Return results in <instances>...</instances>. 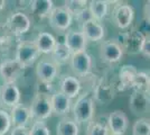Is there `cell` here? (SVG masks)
I'll list each match as a JSON object with an SVG mask.
<instances>
[{
  "label": "cell",
  "instance_id": "44dd1931",
  "mask_svg": "<svg viewBox=\"0 0 150 135\" xmlns=\"http://www.w3.org/2000/svg\"><path fill=\"white\" fill-rule=\"evenodd\" d=\"M34 43L37 46L40 54H50L57 44L56 37L48 32H39L34 39Z\"/></svg>",
  "mask_w": 150,
  "mask_h": 135
},
{
  "label": "cell",
  "instance_id": "1f68e13d",
  "mask_svg": "<svg viewBox=\"0 0 150 135\" xmlns=\"http://www.w3.org/2000/svg\"><path fill=\"white\" fill-rule=\"evenodd\" d=\"M30 135H50V129L44 121H35L29 127Z\"/></svg>",
  "mask_w": 150,
  "mask_h": 135
},
{
  "label": "cell",
  "instance_id": "9c48e42d",
  "mask_svg": "<svg viewBox=\"0 0 150 135\" xmlns=\"http://www.w3.org/2000/svg\"><path fill=\"white\" fill-rule=\"evenodd\" d=\"M123 54V49L115 39L105 41L100 46V58L102 62L108 64H114L120 62Z\"/></svg>",
  "mask_w": 150,
  "mask_h": 135
},
{
  "label": "cell",
  "instance_id": "2e32d148",
  "mask_svg": "<svg viewBox=\"0 0 150 135\" xmlns=\"http://www.w3.org/2000/svg\"><path fill=\"white\" fill-rule=\"evenodd\" d=\"M52 107H53V115L65 117L67 116L71 109H72V99L65 96L63 92L57 90L56 92L50 97Z\"/></svg>",
  "mask_w": 150,
  "mask_h": 135
},
{
  "label": "cell",
  "instance_id": "d6a6232c",
  "mask_svg": "<svg viewBox=\"0 0 150 135\" xmlns=\"http://www.w3.org/2000/svg\"><path fill=\"white\" fill-rule=\"evenodd\" d=\"M56 91L57 90L54 89L53 84H47V82L38 81L37 84H36V92H35V94H39V95L52 97Z\"/></svg>",
  "mask_w": 150,
  "mask_h": 135
},
{
  "label": "cell",
  "instance_id": "7c38bea8",
  "mask_svg": "<svg viewBox=\"0 0 150 135\" xmlns=\"http://www.w3.org/2000/svg\"><path fill=\"white\" fill-rule=\"evenodd\" d=\"M69 66L75 76L85 77L92 69V58L86 51L74 53L69 60Z\"/></svg>",
  "mask_w": 150,
  "mask_h": 135
},
{
  "label": "cell",
  "instance_id": "8d00e7d4",
  "mask_svg": "<svg viewBox=\"0 0 150 135\" xmlns=\"http://www.w3.org/2000/svg\"><path fill=\"white\" fill-rule=\"evenodd\" d=\"M141 54L147 56V58H150V37L147 36L146 39H144V43L142 45V50H141Z\"/></svg>",
  "mask_w": 150,
  "mask_h": 135
},
{
  "label": "cell",
  "instance_id": "ac0fdd59",
  "mask_svg": "<svg viewBox=\"0 0 150 135\" xmlns=\"http://www.w3.org/2000/svg\"><path fill=\"white\" fill-rule=\"evenodd\" d=\"M81 89L82 84L77 77L65 74L59 79V91L71 99L79 96Z\"/></svg>",
  "mask_w": 150,
  "mask_h": 135
},
{
  "label": "cell",
  "instance_id": "3957f363",
  "mask_svg": "<svg viewBox=\"0 0 150 135\" xmlns=\"http://www.w3.org/2000/svg\"><path fill=\"white\" fill-rule=\"evenodd\" d=\"M39 55L40 52L35 45L34 41H21L16 46L15 59L25 68L34 64L38 60Z\"/></svg>",
  "mask_w": 150,
  "mask_h": 135
},
{
  "label": "cell",
  "instance_id": "4fadbf2b",
  "mask_svg": "<svg viewBox=\"0 0 150 135\" xmlns=\"http://www.w3.org/2000/svg\"><path fill=\"white\" fill-rule=\"evenodd\" d=\"M58 66L53 60L43 59L36 65V76L38 81L53 84V81L57 78L58 74Z\"/></svg>",
  "mask_w": 150,
  "mask_h": 135
},
{
  "label": "cell",
  "instance_id": "277c9868",
  "mask_svg": "<svg viewBox=\"0 0 150 135\" xmlns=\"http://www.w3.org/2000/svg\"><path fill=\"white\" fill-rule=\"evenodd\" d=\"M31 117L34 121H46L53 116V107L50 97L35 94L29 106Z\"/></svg>",
  "mask_w": 150,
  "mask_h": 135
},
{
  "label": "cell",
  "instance_id": "4dcf8cb0",
  "mask_svg": "<svg viewBox=\"0 0 150 135\" xmlns=\"http://www.w3.org/2000/svg\"><path fill=\"white\" fill-rule=\"evenodd\" d=\"M64 6L69 9L72 13L73 16H77L79 14L88 9V1H82V0H73V1H66Z\"/></svg>",
  "mask_w": 150,
  "mask_h": 135
},
{
  "label": "cell",
  "instance_id": "ffe728a7",
  "mask_svg": "<svg viewBox=\"0 0 150 135\" xmlns=\"http://www.w3.org/2000/svg\"><path fill=\"white\" fill-rule=\"evenodd\" d=\"M10 117L13 122V127H17V126L27 127L33 119L29 107L23 104H19L16 107H13V109H10Z\"/></svg>",
  "mask_w": 150,
  "mask_h": 135
},
{
  "label": "cell",
  "instance_id": "f35d334b",
  "mask_svg": "<svg viewBox=\"0 0 150 135\" xmlns=\"http://www.w3.org/2000/svg\"><path fill=\"white\" fill-rule=\"evenodd\" d=\"M7 6V1L6 0H0V11H2Z\"/></svg>",
  "mask_w": 150,
  "mask_h": 135
},
{
  "label": "cell",
  "instance_id": "f1b7e54d",
  "mask_svg": "<svg viewBox=\"0 0 150 135\" xmlns=\"http://www.w3.org/2000/svg\"><path fill=\"white\" fill-rule=\"evenodd\" d=\"M132 135H150V119H137L132 126Z\"/></svg>",
  "mask_w": 150,
  "mask_h": 135
},
{
  "label": "cell",
  "instance_id": "7a4b0ae2",
  "mask_svg": "<svg viewBox=\"0 0 150 135\" xmlns=\"http://www.w3.org/2000/svg\"><path fill=\"white\" fill-rule=\"evenodd\" d=\"M144 39H146V36L139 31V28H132L129 32L119 35L118 39L115 41L121 45L125 53L137 54V53H141Z\"/></svg>",
  "mask_w": 150,
  "mask_h": 135
},
{
  "label": "cell",
  "instance_id": "5bb4252c",
  "mask_svg": "<svg viewBox=\"0 0 150 135\" xmlns=\"http://www.w3.org/2000/svg\"><path fill=\"white\" fill-rule=\"evenodd\" d=\"M108 126L112 135H123L129 126V119L122 110H113L108 116Z\"/></svg>",
  "mask_w": 150,
  "mask_h": 135
},
{
  "label": "cell",
  "instance_id": "60d3db41",
  "mask_svg": "<svg viewBox=\"0 0 150 135\" xmlns=\"http://www.w3.org/2000/svg\"><path fill=\"white\" fill-rule=\"evenodd\" d=\"M111 135H112V134H111Z\"/></svg>",
  "mask_w": 150,
  "mask_h": 135
},
{
  "label": "cell",
  "instance_id": "5b68a950",
  "mask_svg": "<svg viewBox=\"0 0 150 135\" xmlns=\"http://www.w3.org/2000/svg\"><path fill=\"white\" fill-rule=\"evenodd\" d=\"M5 25L11 35L21 36V35H25L30 31L31 20L25 13L15 11L8 16Z\"/></svg>",
  "mask_w": 150,
  "mask_h": 135
},
{
  "label": "cell",
  "instance_id": "74e56055",
  "mask_svg": "<svg viewBox=\"0 0 150 135\" xmlns=\"http://www.w3.org/2000/svg\"><path fill=\"white\" fill-rule=\"evenodd\" d=\"M144 18L148 19L150 21V0L146 2V5L144 7Z\"/></svg>",
  "mask_w": 150,
  "mask_h": 135
},
{
  "label": "cell",
  "instance_id": "d590c367",
  "mask_svg": "<svg viewBox=\"0 0 150 135\" xmlns=\"http://www.w3.org/2000/svg\"><path fill=\"white\" fill-rule=\"evenodd\" d=\"M15 9H16V11H21V13H24V10H25L27 7H29L30 5V1H23V0H20V1H15Z\"/></svg>",
  "mask_w": 150,
  "mask_h": 135
},
{
  "label": "cell",
  "instance_id": "8992f818",
  "mask_svg": "<svg viewBox=\"0 0 150 135\" xmlns=\"http://www.w3.org/2000/svg\"><path fill=\"white\" fill-rule=\"evenodd\" d=\"M134 18V9L129 4L119 2L115 5L111 14L112 23L120 29H127L131 26Z\"/></svg>",
  "mask_w": 150,
  "mask_h": 135
},
{
  "label": "cell",
  "instance_id": "ba28073f",
  "mask_svg": "<svg viewBox=\"0 0 150 135\" xmlns=\"http://www.w3.org/2000/svg\"><path fill=\"white\" fill-rule=\"evenodd\" d=\"M25 70V66L19 63L15 58L5 60L0 63V77L4 80V82L16 84L23 77Z\"/></svg>",
  "mask_w": 150,
  "mask_h": 135
},
{
  "label": "cell",
  "instance_id": "8fae6325",
  "mask_svg": "<svg viewBox=\"0 0 150 135\" xmlns=\"http://www.w3.org/2000/svg\"><path fill=\"white\" fill-rule=\"evenodd\" d=\"M115 86L105 78H100L93 88V98L98 103L106 105L112 101L115 96Z\"/></svg>",
  "mask_w": 150,
  "mask_h": 135
},
{
  "label": "cell",
  "instance_id": "52a82bcc",
  "mask_svg": "<svg viewBox=\"0 0 150 135\" xmlns=\"http://www.w3.org/2000/svg\"><path fill=\"white\" fill-rule=\"evenodd\" d=\"M73 15L65 6H56L52 10L48 21L52 28L58 32L67 31L73 21Z\"/></svg>",
  "mask_w": 150,
  "mask_h": 135
},
{
  "label": "cell",
  "instance_id": "cb8c5ba5",
  "mask_svg": "<svg viewBox=\"0 0 150 135\" xmlns=\"http://www.w3.org/2000/svg\"><path fill=\"white\" fill-rule=\"evenodd\" d=\"M80 125L73 117L65 116L59 119L56 126V135H79Z\"/></svg>",
  "mask_w": 150,
  "mask_h": 135
},
{
  "label": "cell",
  "instance_id": "7402d4cb",
  "mask_svg": "<svg viewBox=\"0 0 150 135\" xmlns=\"http://www.w3.org/2000/svg\"><path fill=\"white\" fill-rule=\"evenodd\" d=\"M54 7V2L52 0H33L30 1L29 9L33 16L37 17L38 19H44L50 17Z\"/></svg>",
  "mask_w": 150,
  "mask_h": 135
},
{
  "label": "cell",
  "instance_id": "d6986e66",
  "mask_svg": "<svg viewBox=\"0 0 150 135\" xmlns=\"http://www.w3.org/2000/svg\"><path fill=\"white\" fill-rule=\"evenodd\" d=\"M150 106V97L140 91H133L130 100H129V108L134 115H142L147 113Z\"/></svg>",
  "mask_w": 150,
  "mask_h": 135
},
{
  "label": "cell",
  "instance_id": "f546056e",
  "mask_svg": "<svg viewBox=\"0 0 150 135\" xmlns=\"http://www.w3.org/2000/svg\"><path fill=\"white\" fill-rule=\"evenodd\" d=\"M13 122L10 113H8L6 109L0 108V135H6L9 131H11Z\"/></svg>",
  "mask_w": 150,
  "mask_h": 135
},
{
  "label": "cell",
  "instance_id": "6da1fadb",
  "mask_svg": "<svg viewBox=\"0 0 150 135\" xmlns=\"http://www.w3.org/2000/svg\"><path fill=\"white\" fill-rule=\"evenodd\" d=\"M94 98L88 94H83L77 98V100L72 107V114L75 122L80 124L90 123L93 119L95 105Z\"/></svg>",
  "mask_w": 150,
  "mask_h": 135
},
{
  "label": "cell",
  "instance_id": "484cf974",
  "mask_svg": "<svg viewBox=\"0 0 150 135\" xmlns=\"http://www.w3.org/2000/svg\"><path fill=\"white\" fill-rule=\"evenodd\" d=\"M109 1L105 0H93L88 2V10L92 15L93 19L101 20L105 18L109 13Z\"/></svg>",
  "mask_w": 150,
  "mask_h": 135
},
{
  "label": "cell",
  "instance_id": "30bf717a",
  "mask_svg": "<svg viewBox=\"0 0 150 135\" xmlns=\"http://www.w3.org/2000/svg\"><path fill=\"white\" fill-rule=\"evenodd\" d=\"M20 90L17 84L13 82H4L0 87V105L2 107L13 109L20 104Z\"/></svg>",
  "mask_w": 150,
  "mask_h": 135
},
{
  "label": "cell",
  "instance_id": "83f0119b",
  "mask_svg": "<svg viewBox=\"0 0 150 135\" xmlns=\"http://www.w3.org/2000/svg\"><path fill=\"white\" fill-rule=\"evenodd\" d=\"M150 81V73H147L144 71H140L138 72L136 81L133 84V91H140V92H144L147 94L148 91V87H149Z\"/></svg>",
  "mask_w": 150,
  "mask_h": 135
},
{
  "label": "cell",
  "instance_id": "9a60e30c",
  "mask_svg": "<svg viewBox=\"0 0 150 135\" xmlns=\"http://www.w3.org/2000/svg\"><path fill=\"white\" fill-rule=\"evenodd\" d=\"M64 43L67 45L71 52L79 53V52L86 51V45H88V39L85 35L82 33V31H76V29H69L65 33L64 37Z\"/></svg>",
  "mask_w": 150,
  "mask_h": 135
},
{
  "label": "cell",
  "instance_id": "603a6c76",
  "mask_svg": "<svg viewBox=\"0 0 150 135\" xmlns=\"http://www.w3.org/2000/svg\"><path fill=\"white\" fill-rule=\"evenodd\" d=\"M139 71L134 65L125 64L119 71V82L122 89H130L133 88V84L136 81V78Z\"/></svg>",
  "mask_w": 150,
  "mask_h": 135
},
{
  "label": "cell",
  "instance_id": "ab89813d",
  "mask_svg": "<svg viewBox=\"0 0 150 135\" xmlns=\"http://www.w3.org/2000/svg\"><path fill=\"white\" fill-rule=\"evenodd\" d=\"M147 95L150 97V81H149V87H148V91H147Z\"/></svg>",
  "mask_w": 150,
  "mask_h": 135
},
{
  "label": "cell",
  "instance_id": "836d02e7",
  "mask_svg": "<svg viewBox=\"0 0 150 135\" xmlns=\"http://www.w3.org/2000/svg\"><path fill=\"white\" fill-rule=\"evenodd\" d=\"M11 34L8 31L5 24H0V47H4L10 42Z\"/></svg>",
  "mask_w": 150,
  "mask_h": 135
},
{
  "label": "cell",
  "instance_id": "4316f807",
  "mask_svg": "<svg viewBox=\"0 0 150 135\" xmlns=\"http://www.w3.org/2000/svg\"><path fill=\"white\" fill-rule=\"evenodd\" d=\"M86 135H111L108 123L103 124L100 121L92 119L88 124L86 127Z\"/></svg>",
  "mask_w": 150,
  "mask_h": 135
},
{
  "label": "cell",
  "instance_id": "d4e9b609",
  "mask_svg": "<svg viewBox=\"0 0 150 135\" xmlns=\"http://www.w3.org/2000/svg\"><path fill=\"white\" fill-rule=\"evenodd\" d=\"M72 52L67 47V45L63 42H57L55 49L50 53V60H53L57 65H62L69 62L72 58Z\"/></svg>",
  "mask_w": 150,
  "mask_h": 135
},
{
  "label": "cell",
  "instance_id": "e575fe53",
  "mask_svg": "<svg viewBox=\"0 0 150 135\" xmlns=\"http://www.w3.org/2000/svg\"><path fill=\"white\" fill-rule=\"evenodd\" d=\"M9 135H30L29 133V127H23V126H17L13 127Z\"/></svg>",
  "mask_w": 150,
  "mask_h": 135
},
{
  "label": "cell",
  "instance_id": "e0dca14e",
  "mask_svg": "<svg viewBox=\"0 0 150 135\" xmlns=\"http://www.w3.org/2000/svg\"><path fill=\"white\" fill-rule=\"evenodd\" d=\"M82 33L85 35L88 41L91 42H100L105 35V28L101 24V21L91 19L85 21L81 25Z\"/></svg>",
  "mask_w": 150,
  "mask_h": 135
}]
</instances>
